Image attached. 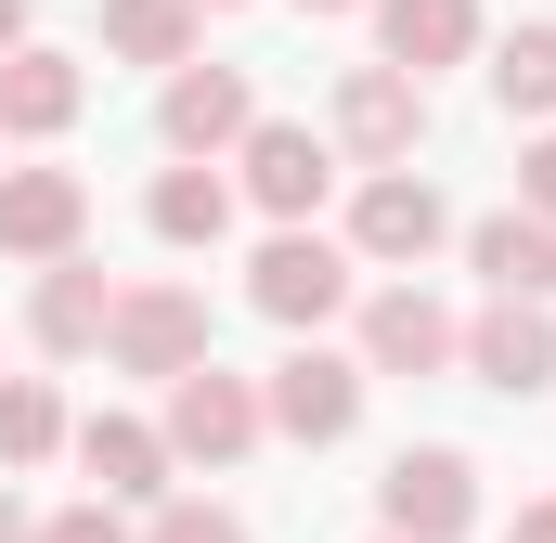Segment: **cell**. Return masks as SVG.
Segmentation results:
<instances>
[{"mask_svg": "<svg viewBox=\"0 0 556 543\" xmlns=\"http://www.w3.org/2000/svg\"><path fill=\"white\" fill-rule=\"evenodd\" d=\"M350 285H363V260H350V233H311V220H273V247L247 260V311H260V324H285V337H324V324L350 311Z\"/></svg>", "mask_w": 556, "mask_h": 543, "instance_id": "obj_1", "label": "cell"}, {"mask_svg": "<svg viewBox=\"0 0 556 543\" xmlns=\"http://www.w3.org/2000/svg\"><path fill=\"white\" fill-rule=\"evenodd\" d=\"M155 427H168V453H181V466H207V479H220V466H247V453L273 440V402H260V376H233V363L207 350V363H181V376H168V414H155Z\"/></svg>", "mask_w": 556, "mask_h": 543, "instance_id": "obj_2", "label": "cell"}, {"mask_svg": "<svg viewBox=\"0 0 556 543\" xmlns=\"http://www.w3.org/2000/svg\"><path fill=\"white\" fill-rule=\"evenodd\" d=\"M363 350H324V337H285V363L260 376V402H273V440H298V453H337L350 427H363Z\"/></svg>", "mask_w": 556, "mask_h": 543, "instance_id": "obj_3", "label": "cell"}, {"mask_svg": "<svg viewBox=\"0 0 556 543\" xmlns=\"http://www.w3.org/2000/svg\"><path fill=\"white\" fill-rule=\"evenodd\" d=\"M376 531H402V543H466V531H479V453H453V440H402L389 479H376Z\"/></svg>", "mask_w": 556, "mask_h": 543, "instance_id": "obj_4", "label": "cell"}, {"mask_svg": "<svg viewBox=\"0 0 556 543\" xmlns=\"http://www.w3.org/2000/svg\"><path fill=\"white\" fill-rule=\"evenodd\" d=\"M324 130H337L350 168H415V155H427V78H415V65H389V52H376V65H350Z\"/></svg>", "mask_w": 556, "mask_h": 543, "instance_id": "obj_5", "label": "cell"}, {"mask_svg": "<svg viewBox=\"0 0 556 543\" xmlns=\"http://www.w3.org/2000/svg\"><path fill=\"white\" fill-rule=\"evenodd\" d=\"M440 247H453L440 181H427V168H363V194H350V260L363 272H427Z\"/></svg>", "mask_w": 556, "mask_h": 543, "instance_id": "obj_6", "label": "cell"}, {"mask_svg": "<svg viewBox=\"0 0 556 543\" xmlns=\"http://www.w3.org/2000/svg\"><path fill=\"white\" fill-rule=\"evenodd\" d=\"M337 130H311V117H260V130L233 142V194L260 207V220H311L324 194H337Z\"/></svg>", "mask_w": 556, "mask_h": 543, "instance_id": "obj_7", "label": "cell"}, {"mask_svg": "<svg viewBox=\"0 0 556 543\" xmlns=\"http://www.w3.org/2000/svg\"><path fill=\"white\" fill-rule=\"evenodd\" d=\"M207 298L194 285H117V311H104V363L117 376H142V389H168L181 363H207Z\"/></svg>", "mask_w": 556, "mask_h": 543, "instance_id": "obj_8", "label": "cell"}, {"mask_svg": "<svg viewBox=\"0 0 556 543\" xmlns=\"http://www.w3.org/2000/svg\"><path fill=\"white\" fill-rule=\"evenodd\" d=\"M247 130H260V78L247 65H168V91H155V142L168 155H233Z\"/></svg>", "mask_w": 556, "mask_h": 543, "instance_id": "obj_9", "label": "cell"}, {"mask_svg": "<svg viewBox=\"0 0 556 543\" xmlns=\"http://www.w3.org/2000/svg\"><path fill=\"white\" fill-rule=\"evenodd\" d=\"M350 350H363V376H453L466 324H453L415 272H402V285H376V298H363V337H350Z\"/></svg>", "mask_w": 556, "mask_h": 543, "instance_id": "obj_10", "label": "cell"}, {"mask_svg": "<svg viewBox=\"0 0 556 543\" xmlns=\"http://www.w3.org/2000/svg\"><path fill=\"white\" fill-rule=\"evenodd\" d=\"M453 363H466L479 389H505V402H544L556 389V298H492Z\"/></svg>", "mask_w": 556, "mask_h": 543, "instance_id": "obj_11", "label": "cell"}, {"mask_svg": "<svg viewBox=\"0 0 556 543\" xmlns=\"http://www.w3.org/2000/svg\"><path fill=\"white\" fill-rule=\"evenodd\" d=\"M78 117H91V65L52 39H13L0 52V142H65Z\"/></svg>", "mask_w": 556, "mask_h": 543, "instance_id": "obj_12", "label": "cell"}, {"mask_svg": "<svg viewBox=\"0 0 556 543\" xmlns=\"http://www.w3.org/2000/svg\"><path fill=\"white\" fill-rule=\"evenodd\" d=\"M65 453L91 466V492H104V505H155V492H181V453H168V427H155V414H78V427H65Z\"/></svg>", "mask_w": 556, "mask_h": 543, "instance_id": "obj_13", "label": "cell"}, {"mask_svg": "<svg viewBox=\"0 0 556 543\" xmlns=\"http://www.w3.org/2000/svg\"><path fill=\"white\" fill-rule=\"evenodd\" d=\"M91 247V181L78 168H0V260H65Z\"/></svg>", "mask_w": 556, "mask_h": 543, "instance_id": "obj_14", "label": "cell"}, {"mask_svg": "<svg viewBox=\"0 0 556 543\" xmlns=\"http://www.w3.org/2000/svg\"><path fill=\"white\" fill-rule=\"evenodd\" d=\"M233 207H247V194H233V155H168V168H155V194H142V233L194 260V247H220V233H233Z\"/></svg>", "mask_w": 556, "mask_h": 543, "instance_id": "obj_15", "label": "cell"}, {"mask_svg": "<svg viewBox=\"0 0 556 543\" xmlns=\"http://www.w3.org/2000/svg\"><path fill=\"white\" fill-rule=\"evenodd\" d=\"M104 311H117V285H104V260H39V298H26V337H39V363H91L104 350Z\"/></svg>", "mask_w": 556, "mask_h": 543, "instance_id": "obj_16", "label": "cell"}, {"mask_svg": "<svg viewBox=\"0 0 556 543\" xmlns=\"http://www.w3.org/2000/svg\"><path fill=\"white\" fill-rule=\"evenodd\" d=\"M466 272H479L492 298H556V220H544V207H492V220H466Z\"/></svg>", "mask_w": 556, "mask_h": 543, "instance_id": "obj_17", "label": "cell"}, {"mask_svg": "<svg viewBox=\"0 0 556 543\" xmlns=\"http://www.w3.org/2000/svg\"><path fill=\"white\" fill-rule=\"evenodd\" d=\"M492 26H479V0H376V52L389 65H415V78H440V65H466Z\"/></svg>", "mask_w": 556, "mask_h": 543, "instance_id": "obj_18", "label": "cell"}, {"mask_svg": "<svg viewBox=\"0 0 556 543\" xmlns=\"http://www.w3.org/2000/svg\"><path fill=\"white\" fill-rule=\"evenodd\" d=\"M91 26H104V52H117V65H155V78H168V65H194V39H207V13H194V0H91Z\"/></svg>", "mask_w": 556, "mask_h": 543, "instance_id": "obj_19", "label": "cell"}, {"mask_svg": "<svg viewBox=\"0 0 556 543\" xmlns=\"http://www.w3.org/2000/svg\"><path fill=\"white\" fill-rule=\"evenodd\" d=\"M492 104H505L518 130H544V117H556V13H531V26L492 39Z\"/></svg>", "mask_w": 556, "mask_h": 543, "instance_id": "obj_20", "label": "cell"}, {"mask_svg": "<svg viewBox=\"0 0 556 543\" xmlns=\"http://www.w3.org/2000/svg\"><path fill=\"white\" fill-rule=\"evenodd\" d=\"M65 427H78V414H65L52 376H0V466H13V479H26V466H52V453H65Z\"/></svg>", "mask_w": 556, "mask_h": 543, "instance_id": "obj_21", "label": "cell"}, {"mask_svg": "<svg viewBox=\"0 0 556 543\" xmlns=\"http://www.w3.org/2000/svg\"><path fill=\"white\" fill-rule=\"evenodd\" d=\"M130 543H260V531H247V518H233L220 492H155Z\"/></svg>", "mask_w": 556, "mask_h": 543, "instance_id": "obj_22", "label": "cell"}, {"mask_svg": "<svg viewBox=\"0 0 556 543\" xmlns=\"http://www.w3.org/2000/svg\"><path fill=\"white\" fill-rule=\"evenodd\" d=\"M39 543H130V505H104V492H78V505H52Z\"/></svg>", "mask_w": 556, "mask_h": 543, "instance_id": "obj_23", "label": "cell"}, {"mask_svg": "<svg viewBox=\"0 0 556 543\" xmlns=\"http://www.w3.org/2000/svg\"><path fill=\"white\" fill-rule=\"evenodd\" d=\"M518 207H544V220H556V117L518 142Z\"/></svg>", "mask_w": 556, "mask_h": 543, "instance_id": "obj_24", "label": "cell"}, {"mask_svg": "<svg viewBox=\"0 0 556 543\" xmlns=\"http://www.w3.org/2000/svg\"><path fill=\"white\" fill-rule=\"evenodd\" d=\"M0 543H39V518H26V492H13V466H0Z\"/></svg>", "mask_w": 556, "mask_h": 543, "instance_id": "obj_25", "label": "cell"}, {"mask_svg": "<svg viewBox=\"0 0 556 543\" xmlns=\"http://www.w3.org/2000/svg\"><path fill=\"white\" fill-rule=\"evenodd\" d=\"M505 543H556V492H531V505H518V531Z\"/></svg>", "mask_w": 556, "mask_h": 543, "instance_id": "obj_26", "label": "cell"}, {"mask_svg": "<svg viewBox=\"0 0 556 543\" xmlns=\"http://www.w3.org/2000/svg\"><path fill=\"white\" fill-rule=\"evenodd\" d=\"M26 26H39V0H0V52H13V39H26Z\"/></svg>", "mask_w": 556, "mask_h": 543, "instance_id": "obj_27", "label": "cell"}, {"mask_svg": "<svg viewBox=\"0 0 556 543\" xmlns=\"http://www.w3.org/2000/svg\"><path fill=\"white\" fill-rule=\"evenodd\" d=\"M298 13H376V0H298Z\"/></svg>", "mask_w": 556, "mask_h": 543, "instance_id": "obj_28", "label": "cell"}, {"mask_svg": "<svg viewBox=\"0 0 556 543\" xmlns=\"http://www.w3.org/2000/svg\"><path fill=\"white\" fill-rule=\"evenodd\" d=\"M194 13H247V0H194Z\"/></svg>", "mask_w": 556, "mask_h": 543, "instance_id": "obj_29", "label": "cell"}, {"mask_svg": "<svg viewBox=\"0 0 556 543\" xmlns=\"http://www.w3.org/2000/svg\"><path fill=\"white\" fill-rule=\"evenodd\" d=\"M0 168H13V142H0Z\"/></svg>", "mask_w": 556, "mask_h": 543, "instance_id": "obj_30", "label": "cell"}, {"mask_svg": "<svg viewBox=\"0 0 556 543\" xmlns=\"http://www.w3.org/2000/svg\"><path fill=\"white\" fill-rule=\"evenodd\" d=\"M376 543H402V531H376Z\"/></svg>", "mask_w": 556, "mask_h": 543, "instance_id": "obj_31", "label": "cell"}]
</instances>
